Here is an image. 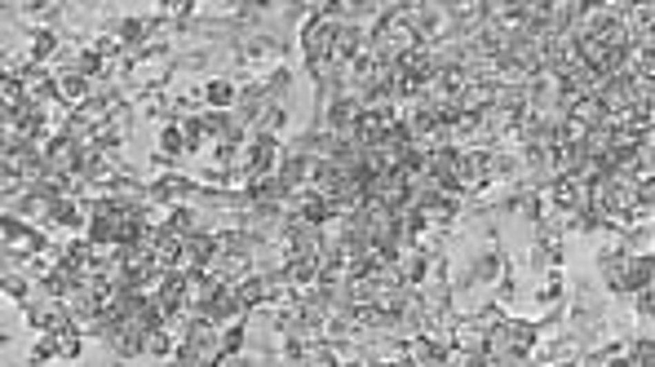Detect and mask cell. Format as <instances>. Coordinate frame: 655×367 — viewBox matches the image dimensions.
Instances as JSON below:
<instances>
[{
	"mask_svg": "<svg viewBox=\"0 0 655 367\" xmlns=\"http://www.w3.org/2000/svg\"><path fill=\"white\" fill-rule=\"evenodd\" d=\"M58 93H62V98H67V102H84V93H89V89H84V80H80V76H67V80H62V89H58Z\"/></svg>",
	"mask_w": 655,
	"mask_h": 367,
	"instance_id": "2",
	"label": "cell"
},
{
	"mask_svg": "<svg viewBox=\"0 0 655 367\" xmlns=\"http://www.w3.org/2000/svg\"><path fill=\"white\" fill-rule=\"evenodd\" d=\"M204 98L213 102V107H226L230 98H235V85H226V80H208V89H204Z\"/></svg>",
	"mask_w": 655,
	"mask_h": 367,
	"instance_id": "1",
	"label": "cell"
},
{
	"mask_svg": "<svg viewBox=\"0 0 655 367\" xmlns=\"http://www.w3.org/2000/svg\"><path fill=\"white\" fill-rule=\"evenodd\" d=\"M226 367H252V363H244V359H230V363H226Z\"/></svg>",
	"mask_w": 655,
	"mask_h": 367,
	"instance_id": "3",
	"label": "cell"
}]
</instances>
